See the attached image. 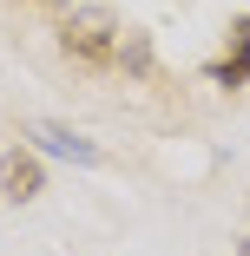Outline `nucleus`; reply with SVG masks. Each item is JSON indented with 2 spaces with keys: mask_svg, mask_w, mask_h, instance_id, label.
I'll return each mask as SVG.
<instances>
[{
  "mask_svg": "<svg viewBox=\"0 0 250 256\" xmlns=\"http://www.w3.org/2000/svg\"><path fill=\"white\" fill-rule=\"evenodd\" d=\"M60 46H66V60L106 72V66H119V53H125V26H119L112 7H73L66 26H60Z\"/></svg>",
  "mask_w": 250,
  "mask_h": 256,
  "instance_id": "nucleus-1",
  "label": "nucleus"
},
{
  "mask_svg": "<svg viewBox=\"0 0 250 256\" xmlns=\"http://www.w3.org/2000/svg\"><path fill=\"white\" fill-rule=\"evenodd\" d=\"M27 138H33L40 151H53V158H73V164H99V144L73 138L66 125H27Z\"/></svg>",
  "mask_w": 250,
  "mask_h": 256,
  "instance_id": "nucleus-2",
  "label": "nucleus"
},
{
  "mask_svg": "<svg viewBox=\"0 0 250 256\" xmlns=\"http://www.w3.org/2000/svg\"><path fill=\"white\" fill-rule=\"evenodd\" d=\"M243 79H250V20L230 26V60L211 66V86H243Z\"/></svg>",
  "mask_w": 250,
  "mask_h": 256,
  "instance_id": "nucleus-3",
  "label": "nucleus"
},
{
  "mask_svg": "<svg viewBox=\"0 0 250 256\" xmlns=\"http://www.w3.org/2000/svg\"><path fill=\"white\" fill-rule=\"evenodd\" d=\"M0 178H7V197H14V204H27V197H40V164L27 158V151H14V158L0 164Z\"/></svg>",
  "mask_w": 250,
  "mask_h": 256,
  "instance_id": "nucleus-4",
  "label": "nucleus"
},
{
  "mask_svg": "<svg viewBox=\"0 0 250 256\" xmlns=\"http://www.w3.org/2000/svg\"><path fill=\"white\" fill-rule=\"evenodd\" d=\"M237 256H250V243H237Z\"/></svg>",
  "mask_w": 250,
  "mask_h": 256,
  "instance_id": "nucleus-5",
  "label": "nucleus"
}]
</instances>
